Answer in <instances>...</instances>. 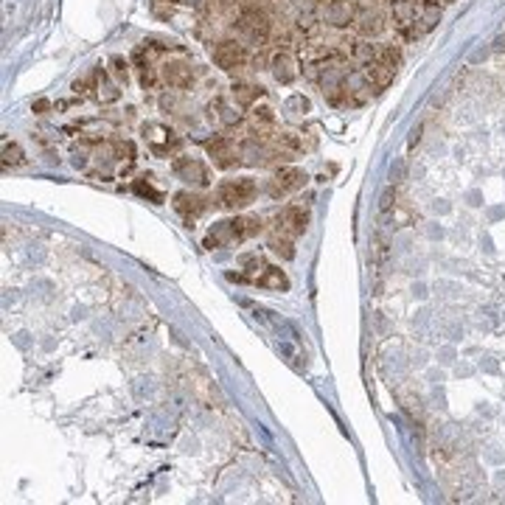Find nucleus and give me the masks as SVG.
<instances>
[{
	"label": "nucleus",
	"instance_id": "1",
	"mask_svg": "<svg viewBox=\"0 0 505 505\" xmlns=\"http://www.w3.org/2000/svg\"><path fill=\"white\" fill-rule=\"evenodd\" d=\"M261 230V219L259 217H236V219H225L217 222L205 236V247L208 250H219V247H233L241 244L247 239H253Z\"/></svg>",
	"mask_w": 505,
	"mask_h": 505
},
{
	"label": "nucleus",
	"instance_id": "2",
	"mask_svg": "<svg viewBox=\"0 0 505 505\" xmlns=\"http://www.w3.org/2000/svg\"><path fill=\"white\" fill-rule=\"evenodd\" d=\"M256 183L250 177H239V180H225L217 191V202L228 211H236V208H244L256 199Z\"/></svg>",
	"mask_w": 505,
	"mask_h": 505
},
{
	"label": "nucleus",
	"instance_id": "3",
	"mask_svg": "<svg viewBox=\"0 0 505 505\" xmlns=\"http://www.w3.org/2000/svg\"><path fill=\"white\" fill-rule=\"evenodd\" d=\"M236 26L247 34V40H253V43H259V46H264L267 40H270V31H273V23H270V17L264 14V11H259L256 6H247V9H241L239 11V20H236Z\"/></svg>",
	"mask_w": 505,
	"mask_h": 505
},
{
	"label": "nucleus",
	"instance_id": "4",
	"mask_svg": "<svg viewBox=\"0 0 505 505\" xmlns=\"http://www.w3.org/2000/svg\"><path fill=\"white\" fill-rule=\"evenodd\" d=\"M247 59H250V53L241 43L225 40V43H217V48H214V62L222 71H239V68L247 65Z\"/></svg>",
	"mask_w": 505,
	"mask_h": 505
},
{
	"label": "nucleus",
	"instance_id": "5",
	"mask_svg": "<svg viewBox=\"0 0 505 505\" xmlns=\"http://www.w3.org/2000/svg\"><path fill=\"white\" fill-rule=\"evenodd\" d=\"M306 183V175L301 172V169H295V166H281L276 172V177L270 180V197H283V194H292V191H298V188H303Z\"/></svg>",
	"mask_w": 505,
	"mask_h": 505
},
{
	"label": "nucleus",
	"instance_id": "6",
	"mask_svg": "<svg viewBox=\"0 0 505 505\" xmlns=\"http://www.w3.org/2000/svg\"><path fill=\"white\" fill-rule=\"evenodd\" d=\"M276 222L281 233H286V236H303L306 228H309V211L301 208V205H289V208H283L278 214Z\"/></svg>",
	"mask_w": 505,
	"mask_h": 505
},
{
	"label": "nucleus",
	"instance_id": "7",
	"mask_svg": "<svg viewBox=\"0 0 505 505\" xmlns=\"http://www.w3.org/2000/svg\"><path fill=\"white\" fill-rule=\"evenodd\" d=\"M205 152L211 155L214 166H219V169H230V166H236V163H239V155H241V149H236V146H233L225 135L208 140V143H205Z\"/></svg>",
	"mask_w": 505,
	"mask_h": 505
},
{
	"label": "nucleus",
	"instance_id": "8",
	"mask_svg": "<svg viewBox=\"0 0 505 505\" xmlns=\"http://www.w3.org/2000/svg\"><path fill=\"white\" fill-rule=\"evenodd\" d=\"M160 76H163V82H166L169 88H175V90L191 88V82H194V71H191L188 62H166V65L160 68Z\"/></svg>",
	"mask_w": 505,
	"mask_h": 505
},
{
	"label": "nucleus",
	"instance_id": "9",
	"mask_svg": "<svg viewBox=\"0 0 505 505\" xmlns=\"http://www.w3.org/2000/svg\"><path fill=\"white\" fill-rule=\"evenodd\" d=\"M175 175H177L180 180H185V183H191V185H208L211 183L205 163L191 160V157H180V160H175Z\"/></svg>",
	"mask_w": 505,
	"mask_h": 505
},
{
	"label": "nucleus",
	"instance_id": "10",
	"mask_svg": "<svg viewBox=\"0 0 505 505\" xmlns=\"http://www.w3.org/2000/svg\"><path fill=\"white\" fill-rule=\"evenodd\" d=\"M363 73H365L368 85L376 90H385L390 82H393V76H396V68L393 65H387V62H382V59H373V62H368L365 68H363Z\"/></svg>",
	"mask_w": 505,
	"mask_h": 505
},
{
	"label": "nucleus",
	"instance_id": "11",
	"mask_svg": "<svg viewBox=\"0 0 505 505\" xmlns=\"http://www.w3.org/2000/svg\"><path fill=\"white\" fill-rule=\"evenodd\" d=\"M357 0H331L326 9V17L331 26H348L357 20Z\"/></svg>",
	"mask_w": 505,
	"mask_h": 505
},
{
	"label": "nucleus",
	"instance_id": "12",
	"mask_svg": "<svg viewBox=\"0 0 505 505\" xmlns=\"http://www.w3.org/2000/svg\"><path fill=\"white\" fill-rule=\"evenodd\" d=\"M270 68H273V76L281 85H289V82L298 79V59L292 53H286V51H278L273 56V62H270Z\"/></svg>",
	"mask_w": 505,
	"mask_h": 505
},
{
	"label": "nucleus",
	"instance_id": "13",
	"mask_svg": "<svg viewBox=\"0 0 505 505\" xmlns=\"http://www.w3.org/2000/svg\"><path fill=\"white\" fill-rule=\"evenodd\" d=\"M205 208H208V199H205V197H197V194H188V191L175 194V211H177L180 217H185V219H197Z\"/></svg>",
	"mask_w": 505,
	"mask_h": 505
},
{
	"label": "nucleus",
	"instance_id": "14",
	"mask_svg": "<svg viewBox=\"0 0 505 505\" xmlns=\"http://www.w3.org/2000/svg\"><path fill=\"white\" fill-rule=\"evenodd\" d=\"M354 28H357L363 37H379V34L385 31V17H382L379 11H363V14H357Z\"/></svg>",
	"mask_w": 505,
	"mask_h": 505
},
{
	"label": "nucleus",
	"instance_id": "15",
	"mask_svg": "<svg viewBox=\"0 0 505 505\" xmlns=\"http://www.w3.org/2000/svg\"><path fill=\"white\" fill-rule=\"evenodd\" d=\"M253 283H259V286H264V289H278V292H286V289H289V278L283 276V270H278V267H264L261 276L253 278Z\"/></svg>",
	"mask_w": 505,
	"mask_h": 505
},
{
	"label": "nucleus",
	"instance_id": "16",
	"mask_svg": "<svg viewBox=\"0 0 505 505\" xmlns=\"http://www.w3.org/2000/svg\"><path fill=\"white\" fill-rule=\"evenodd\" d=\"M261 93H264L261 88H256V85H247V82H236V85H233V98H236L241 107H250V104H253V101H256Z\"/></svg>",
	"mask_w": 505,
	"mask_h": 505
},
{
	"label": "nucleus",
	"instance_id": "17",
	"mask_svg": "<svg viewBox=\"0 0 505 505\" xmlns=\"http://www.w3.org/2000/svg\"><path fill=\"white\" fill-rule=\"evenodd\" d=\"M93 82H95V90H98V98H101V101H115V98H118V90L107 82V76H104L101 68L93 73Z\"/></svg>",
	"mask_w": 505,
	"mask_h": 505
},
{
	"label": "nucleus",
	"instance_id": "18",
	"mask_svg": "<svg viewBox=\"0 0 505 505\" xmlns=\"http://www.w3.org/2000/svg\"><path fill=\"white\" fill-rule=\"evenodd\" d=\"M211 110H217V118H219V121H222L225 127H236V124L241 121V115H239V113H236L233 107H228V104H225L222 98H217V101L211 104Z\"/></svg>",
	"mask_w": 505,
	"mask_h": 505
},
{
	"label": "nucleus",
	"instance_id": "19",
	"mask_svg": "<svg viewBox=\"0 0 505 505\" xmlns=\"http://www.w3.org/2000/svg\"><path fill=\"white\" fill-rule=\"evenodd\" d=\"M26 157H23V149L17 143H3V166H23Z\"/></svg>",
	"mask_w": 505,
	"mask_h": 505
},
{
	"label": "nucleus",
	"instance_id": "20",
	"mask_svg": "<svg viewBox=\"0 0 505 505\" xmlns=\"http://www.w3.org/2000/svg\"><path fill=\"white\" fill-rule=\"evenodd\" d=\"M379 51H382V48L379 46H373V43H357V46L351 48V56H357V59H360V62H373V59H376V56H379Z\"/></svg>",
	"mask_w": 505,
	"mask_h": 505
},
{
	"label": "nucleus",
	"instance_id": "21",
	"mask_svg": "<svg viewBox=\"0 0 505 505\" xmlns=\"http://www.w3.org/2000/svg\"><path fill=\"white\" fill-rule=\"evenodd\" d=\"M110 68H113V76L127 85V79H130V62H127L124 56H113V59H110Z\"/></svg>",
	"mask_w": 505,
	"mask_h": 505
},
{
	"label": "nucleus",
	"instance_id": "22",
	"mask_svg": "<svg viewBox=\"0 0 505 505\" xmlns=\"http://www.w3.org/2000/svg\"><path fill=\"white\" fill-rule=\"evenodd\" d=\"M270 247L276 250L278 256H283V259H292L295 256V250H292V241H289V236L283 233V236H276L273 241H270Z\"/></svg>",
	"mask_w": 505,
	"mask_h": 505
},
{
	"label": "nucleus",
	"instance_id": "23",
	"mask_svg": "<svg viewBox=\"0 0 505 505\" xmlns=\"http://www.w3.org/2000/svg\"><path fill=\"white\" fill-rule=\"evenodd\" d=\"M135 191H138L140 197H149L152 202H163V194H160V191H155L152 185L143 183V180H138V183H135Z\"/></svg>",
	"mask_w": 505,
	"mask_h": 505
},
{
	"label": "nucleus",
	"instance_id": "24",
	"mask_svg": "<svg viewBox=\"0 0 505 505\" xmlns=\"http://www.w3.org/2000/svg\"><path fill=\"white\" fill-rule=\"evenodd\" d=\"M253 118H256V124H273V121H276V115H273L270 107H259V110L253 113Z\"/></svg>",
	"mask_w": 505,
	"mask_h": 505
},
{
	"label": "nucleus",
	"instance_id": "25",
	"mask_svg": "<svg viewBox=\"0 0 505 505\" xmlns=\"http://www.w3.org/2000/svg\"><path fill=\"white\" fill-rule=\"evenodd\" d=\"M48 110H51V101H48V98L34 101V113H40V115H43V113H48Z\"/></svg>",
	"mask_w": 505,
	"mask_h": 505
}]
</instances>
